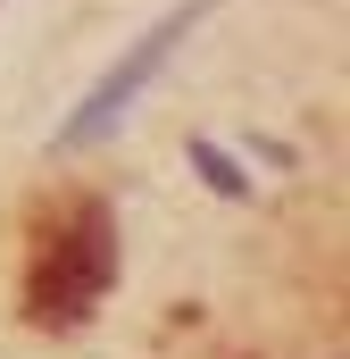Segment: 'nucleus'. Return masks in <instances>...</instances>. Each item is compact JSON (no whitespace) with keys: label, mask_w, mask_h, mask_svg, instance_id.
Segmentation results:
<instances>
[{"label":"nucleus","mask_w":350,"mask_h":359,"mask_svg":"<svg viewBox=\"0 0 350 359\" xmlns=\"http://www.w3.org/2000/svg\"><path fill=\"white\" fill-rule=\"evenodd\" d=\"M200 8H209V0H175L167 17H159V25H150V34H142V42H134V50H125V59L84 92V100H76V117L59 126V151H84V142H100V134H117V117H125V109L142 100V84L175 59V42L200 25Z\"/></svg>","instance_id":"1"},{"label":"nucleus","mask_w":350,"mask_h":359,"mask_svg":"<svg viewBox=\"0 0 350 359\" xmlns=\"http://www.w3.org/2000/svg\"><path fill=\"white\" fill-rule=\"evenodd\" d=\"M192 159H200V176H209V184H225V192H242V168H234V159H225L217 142H192Z\"/></svg>","instance_id":"2"}]
</instances>
